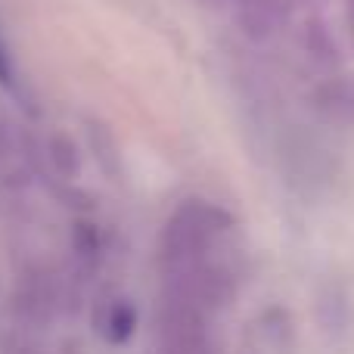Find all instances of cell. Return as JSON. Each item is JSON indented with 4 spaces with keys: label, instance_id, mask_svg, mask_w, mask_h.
Listing matches in <instances>:
<instances>
[{
    "label": "cell",
    "instance_id": "obj_1",
    "mask_svg": "<svg viewBox=\"0 0 354 354\" xmlns=\"http://www.w3.org/2000/svg\"><path fill=\"white\" fill-rule=\"evenodd\" d=\"M233 227V218L214 202L189 199L168 218L162 230V258L168 264H187L199 258H212V249L221 233Z\"/></svg>",
    "mask_w": 354,
    "mask_h": 354
},
{
    "label": "cell",
    "instance_id": "obj_2",
    "mask_svg": "<svg viewBox=\"0 0 354 354\" xmlns=\"http://www.w3.org/2000/svg\"><path fill=\"white\" fill-rule=\"evenodd\" d=\"M156 339L162 354H212L208 314L165 292L156 314Z\"/></svg>",
    "mask_w": 354,
    "mask_h": 354
},
{
    "label": "cell",
    "instance_id": "obj_3",
    "mask_svg": "<svg viewBox=\"0 0 354 354\" xmlns=\"http://www.w3.org/2000/svg\"><path fill=\"white\" fill-rule=\"evenodd\" d=\"M314 103H317L320 115L330 122H354V81L345 75L326 78L314 93Z\"/></svg>",
    "mask_w": 354,
    "mask_h": 354
},
{
    "label": "cell",
    "instance_id": "obj_4",
    "mask_svg": "<svg viewBox=\"0 0 354 354\" xmlns=\"http://www.w3.org/2000/svg\"><path fill=\"white\" fill-rule=\"evenodd\" d=\"M299 44H301V50H305L308 59L317 62V66H324V68H336L339 62H342L336 37H333V31L326 28L320 19H308L305 28H301V35H299Z\"/></svg>",
    "mask_w": 354,
    "mask_h": 354
},
{
    "label": "cell",
    "instance_id": "obj_5",
    "mask_svg": "<svg viewBox=\"0 0 354 354\" xmlns=\"http://www.w3.org/2000/svg\"><path fill=\"white\" fill-rule=\"evenodd\" d=\"M97 326H100V333H103V339L109 345H124L137 330V308L131 305L128 299L118 295V299H112L109 305L103 308Z\"/></svg>",
    "mask_w": 354,
    "mask_h": 354
},
{
    "label": "cell",
    "instance_id": "obj_6",
    "mask_svg": "<svg viewBox=\"0 0 354 354\" xmlns=\"http://www.w3.org/2000/svg\"><path fill=\"white\" fill-rule=\"evenodd\" d=\"M47 159H50V165H53V171L62 174V177H75L78 168H81L78 149H75L72 137L59 134V131L47 137Z\"/></svg>",
    "mask_w": 354,
    "mask_h": 354
},
{
    "label": "cell",
    "instance_id": "obj_7",
    "mask_svg": "<svg viewBox=\"0 0 354 354\" xmlns=\"http://www.w3.org/2000/svg\"><path fill=\"white\" fill-rule=\"evenodd\" d=\"M12 78H16V72H12V56H10V50H6L3 37H0V84L12 87Z\"/></svg>",
    "mask_w": 354,
    "mask_h": 354
},
{
    "label": "cell",
    "instance_id": "obj_8",
    "mask_svg": "<svg viewBox=\"0 0 354 354\" xmlns=\"http://www.w3.org/2000/svg\"><path fill=\"white\" fill-rule=\"evenodd\" d=\"M345 10H348V22H351V28H354V0H345Z\"/></svg>",
    "mask_w": 354,
    "mask_h": 354
}]
</instances>
